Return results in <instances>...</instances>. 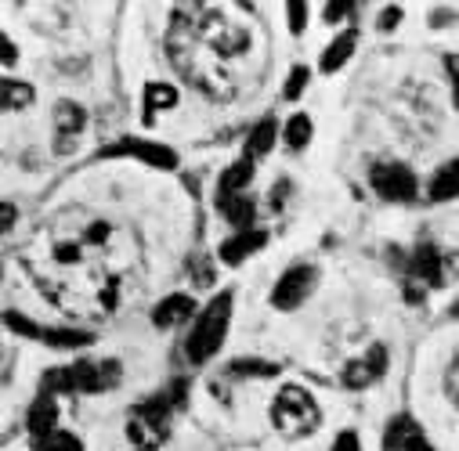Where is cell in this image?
Here are the masks:
<instances>
[{"label":"cell","mask_w":459,"mask_h":451,"mask_svg":"<svg viewBox=\"0 0 459 451\" xmlns=\"http://www.w3.org/2000/svg\"><path fill=\"white\" fill-rule=\"evenodd\" d=\"M228 321H232V293H217V296L203 307L199 321H195L192 332H188V344H185L188 362L203 365V362H210V358L221 351L224 332H228Z\"/></svg>","instance_id":"3957f363"},{"label":"cell","mask_w":459,"mask_h":451,"mask_svg":"<svg viewBox=\"0 0 459 451\" xmlns=\"http://www.w3.org/2000/svg\"><path fill=\"white\" fill-rule=\"evenodd\" d=\"M268 243V232H257V228H247V232H239V235H232L224 246H221V260L224 264H243L247 257H254L261 246Z\"/></svg>","instance_id":"5bb4252c"},{"label":"cell","mask_w":459,"mask_h":451,"mask_svg":"<svg viewBox=\"0 0 459 451\" xmlns=\"http://www.w3.org/2000/svg\"><path fill=\"white\" fill-rule=\"evenodd\" d=\"M40 340L48 347H58V351H80L91 344V332H76V328H48Z\"/></svg>","instance_id":"7402d4cb"},{"label":"cell","mask_w":459,"mask_h":451,"mask_svg":"<svg viewBox=\"0 0 459 451\" xmlns=\"http://www.w3.org/2000/svg\"><path fill=\"white\" fill-rule=\"evenodd\" d=\"M178 394H160V397H149L145 404H138L127 419V437L142 447V451H156L167 433H170V415H174V401L185 397V383L174 387Z\"/></svg>","instance_id":"277c9868"},{"label":"cell","mask_w":459,"mask_h":451,"mask_svg":"<svg viewBox=\"0 0 459 451\" xmlns=\"http://www.w3.org/2000/svg\"><path fill=\"white\" fill-rule=\"evenodd\" d=\"M221 206V213H224V220L228 224H236L239 232H247L250 224H254V199H247V195H236V199H224V202H217Z\"/></svg>","instance_id":"ffe728a7"},{"label":"cell","mask_w":459,"mask_h":451,"mask_svg":"<svg viewBox=\"0 0 459 451\" xmlns=\"http://www.w3.org/2000/svg\"><path fill=\"white\" fill-rule=\"evenodd\" d=\"M369 184L387 202H409V199H416V174L405 163H391V159L387 163H377L369 170Z\"/></svg>","instance_id":"8992f818"},{"label":"cell","mask_w":459,"mask_h":451,"mask_svg":"<svg viewBox=\"0 0 459 451\" xmlns=\"http://www.w3.org/2000/svg\"><path fill=\"white\" fill-rule=\"evenodd\" d=\"M272 145H275V120H261V123L254 127L250 141H247V156H250V159H254V156H268Z\"/></svg>","instance_id":"cb8c5ba5"},{"label":"cell","mask_w":459,"mask_h":451,"mask_svg":"<svg viewBox=\"0 0 459 451\" xmlns=\"http://www.w3.org/2000/svg\"><path fill=\"white\" fill-rule=\"evenodd\" d=\"M304 87H307V69H304V65H297V69L290 72V80H286V87H282V90H286V98H290V101H297V98L304 94Z\"/></svg>","instance_id":"83f0119b"},{"label":"cell","mask_w":459,"mask_h":451,"mask_svg":"<svg viewBox=\"0 0 459 451\" xmlns=\"http://www.w3.org/2000/svg\"><path fill=\"white\" fill-rule=\"evenodd\" d=\"M174 105H178V90L170 83H149L145 87V120H152V112L174 108Z\"/></svg>","instance_id":"603a6c76"},{"label":"cell","mask_w":459,"mask_h":451,"mask_svg":"<svg viewBox=\"0 0 459 451\" xmlns=\"http://www.w3.org/2000/svg\"><path fill=\"white\" fill-rule=\"evenodd\" d=\"M192 311H195L192 296H185V293H174V296H167V300H160V303H156V311H152V321H156L160 328H174V325L188 321V318H192Z\"/></svg>","instance_id":"2e32d148"},{"label":"cell","mask_w":459,"mask_h":451,"mask_svg":"<svg viewBox=\"0 0 459 451\" xmlns=\"http://www.w3.org/2000/svg\"><path fill=\"white\" fill-rule=\"evenodd\" d=\"M384 451H434V447L409 415H398L384 433Z\"/></svg>","instance_id":"7c38bea8"},{"label":"cell","mask_w":459,"mask_h":451,"mask_svg":"<svg viewBox=\"0 0 459 451\" xmlns=\"http://www.w3.org/2000/svg\"><path fill=\"white\" fill-rule=\"evenodd\" d=\"M333 451H362L359 447V433H351V430H343L336 440H333Z\"/></svg>","instance_id":"f546056e"},{"label":"cell","mask_w":459,"mask_h":451,"mask_svg":"<svg viewBox=\"0 0 459 451\" xmlns=\"http://www.w3.org/2000/svg\"><path fill=\"white\" fill-rule=\"evenodd\" d=\"M167 55L174 69L210 98L243 94L264 65L261 37L224 8H181L170 19Z\"/></svg>","instance_id":"6da1fadb"},{"label":"cell","mask_w":459,"mask_h":451,"mask_svg":"<svg viewBox=\"0 0 459 451\" xmlns=\"http://www.w3.org/2000/svg\"><path fill=\"white\" fill-rule=\"evenodd\" d=\"M355 4H325V22H340L343 15H351Z\"/></svg>","instance_id":"1f68e13d"},{"label":"cell","mask_w":459,"mask_h":451,"mask_svg":"<svg viewBox=\"0 0 459 451\" xmlns=\"http://www.w3.org/2000/svg\"><path fill=\"white\" fill-rule=\"evenodd\" d=\"M355 44H359V33H355V30L340 33V37L325 47V55H322V72H336L343 62H348V58L355 55Z\"/></svg>","instance_id":"ac0fdd59"},{"label":"cell","mask_w":459,"mask_h":451,"mask_svg":"<svg viewBox=\"0 0 459 451\" xmlns=\"http://www.w3.org/2000/svg\"><path fill=\"white\" fill-rule=\"evenodd\" d=\"M286 15H290V30L293 33H304V26H307V4H286Z\"/></svg>","instance_id":"f1b7e54d"},{"label":"cell","mask_w":459,"mask_h":451,"mask_svg":"<svg viewBox=\"0 0 459 451\" xmlns=\"http://www.w3.org/2000/svg\"><path fill=\"white\" fill-rule=\"evenodd\" d=\"M398 19H402V8H387V12H384V19H380V30H394V26H398Z\"/></svg>","instance_id":"836d02e7"},{"label":"cell","mask_w":459,"mask_h":451,"mask_svg":"<svg viewBox=\"0 0 459 451\" xmlns=\"http://www.w3.org/2000/svg\"><path fill=\"white\" fill-rule=\"evenodd\" d=\"M15 224V206L12 202H0V232H8Z\"/></svg>","instance_id":"d6a6232c"},{"label":"cell","mask_w":459,"mask_h":451,"mask_svg":"<svg viewBox=\"0 0 459 451\" xmlns=\"http://www.w3.org/2000/svg\"><path fill=\"white\" fill-rule=\"evenodd\" d=\"M409 278L420 282L423 289H434V285L445 282V260H441V253H437L434 243H423V246L412 253V260H409Z\"/></svg>","instance_id":"8fae6325"},{"label":"cell","mask_w":459,"mask_h":451,"mask_svg":"<svg viewBox=\"0 0 459 451\" xmlns=\"http://www.w3.org/2000/svg\"><path fill=\"white\" fill-rule=\"evenodd\" d=\"M37 90L22 80H12V76H0V112H19L26 105H33Z\"/></svg>","instance_id":"e0dca14e"},{"label":"cell","mask_w":459,"mask_h":451,"mask_svg":"<svg viewBox=\"0 0 459 451\" xmlns=\"http://www.w3.org/2000/svg\"><path fill=\"white\" fill-rule=\"evenodd\" d=\"M315 285H318V271H315L311 264H297V268H290V271L275 282L272 303H275L279 311H297V307L315 293Z\"/></svg>","instance_id":"52a82bcc"},{"label":"cell","mask_w":459,"mask_h":451,"mask_svg":"<svg viewBox=\"0 0 459 451\" xmlns=\"http://www.w3.org/2000/svg\"><path fill=\"white\" fill-rule=\"evenodd\" d=\"M275 372H279V365L257 362V358H243V362H232V365L224 369V376H232V379H268Z\"/></svg>","instance_id":"44dd1931"},{"label":"cell","mask_w":459,"mask_h":451,"mask_svg":"<svg viewBox=\"0 0 459 451\" xmlns=\"http://www.w3.org/2000/svg\"><path fill=\"white\" fill-rule=\"evenodd\" d=\"M4 325H8L12 332H19V336H30V340H40V336H44V328H40L33 318L19 314V311H8V314H4Z\"/></svg>","instance_id":"484cf974"},{"label":"cell","mask_w":459,"mask_h":451,"mask_svg":"<svg viewBox=\"0 0 459 451\" xmlns=\"http://www.w3.org/2000/svg\"><path fill=\"white\" fill-rule=\"evenodd\" d=\"M459 191V163L452 159V163H445L434 177H430V199L434 202H445V199H452Z\"/></svg>","instance_id":"d6986e66"},{"label":"cell","mask_w":459,"mask_h":451,"mask_svg":"<svg viewBox=\"0 0 459 451\" xmlns=\"http://www.w3.org/2000/svg\"><path fill=\"white\" fill-rule=\"evenodd\" d=\"M15 58H19V51H15V44L0 33V65H15Z\"/></svg>","instance_id":"4dcf8cb0"},{"label":"cell","mask_w":459,"mask_h":451,"mask_svg":"<svg viewBox=\"0 0 459 451\" xmlns=\"http://www.w3.org/2000/svg\"><path fill=\"white\" fill-rule=\"evenodd\" d=\"M282 138H286V149L300 152V149H304V145L311 141V120H307V116H293V120L286 123Z\"/></svg>","instance_id":"d4e9b609"},{"label":"cell","mask_w":459,"mask_h":451,"mask_svg":"<svg viewBox=\"0 0 459 451\" xmlns=\"http://www.w3.org/2000/svg\"><path fill=\"white\" fill-rule=\"evenodd\" d=\"M26 426H30V433H33L37 440H48V437L58 430V404H55V397H51V394H44V390H40V397L30 404Z\"/></svg>","instance_id":"4fadbf2b"},{"label":"cell","mask_w":459,"mask_h":451,"mask_svg":"<svg viewBox=\"0 0 459 451\" xmlns=\"http://www.w3.org/2000/svg\"><path fill=\"white\" fill-rule=\"evenodd\" d=\"M254 181V159L247 156V159H239V163H232L224 174H221V181H217V202H224V199H236V195H243V188Z\"/></svg>","instance_id":"9a60e30c"},{"label":"cell","mask_w":459,"mask_h":451,"mask_svg":"<svg viewBox=\"0 0 459 451\" xmlns=\"http://www.w3.org/2000/svg\"><path fill=\"white\" fill-rule=\"evenodd\" d=\"M384 372H387V347H369L362 358H355V362H348L343 365V387H351V390H366V387H373L377 379H384Z\"/></svg>","instance_id":"ba28073f"},{"label":"cell","mask_w":459,"mask_h":451,"mask_svg":"<svg viewBox=\"0 0 459 451\" xmlns=\"http://www.w3.org/2000/svg\"><path fill=\"white\" fill-rule=\"evenodd\" d=\"M40 447L44 451H83V444L73 433H65V430H55L48 440H40Z\"/></svg>","instance_id":"4316f807"},{"label":"cell","mask_w":459,"mask_h":451,"mask_svg":"<svg viewBox=\"0 0 459 451\" xmlns=\"http://www.w3.org/2000/svg\"><path fill=\"white\" fill-rule=\"evenodd\" d=\"M318 422H322V412H318L315 397L304 387H282L275 394V401H272V426L282 437H290V440L307 437V433L318 430Z\"/></svg>","instance_id":"5b68a950"},{"label":"cell","mask_w":459,"mask_h":451,"mask_svg":"<svg viewBox=\"0 0 459 451\" xmlns=\"http://www.w3.org/2000/svg\"><path fill=\"white\" fill-rule=\"evenodd\" d=\"M87 127V112L76 105V101H62L55 108V149L58 152H73L80 134Z\"/></svg>","instance_id":"30bf717a"},{"label":"cell","mask_w":459,"mask_h":451,"mask_svg":"<svg viewBox=\"0 0 459 451\" xmlns=\"http://www.w3.org/2000/svg\"><path fill=\"white\" fill-rule=\"evenodd\" d=\"M105 156H131V159H142L149 166H160V170H174L178 166V152L167 149V145H156V141H142V138H124L112 149H105Z\"/></svg>","instance_id":"9c48e42d"},{"label":"cell","mask_w":459,"mask_h":451,"mask_svg":"<svg viewBox=\"0 0 459 451\" xmlns=\"http://www.w3.org/2000/svg\"><path fill=\"white\" fill-rule=\"evenodd\" d=\"M124 379L120 362H76L69 369H55L44 376V394H105Z\"/></svg>","instance_id":"7a4b0ae2"}]
</instances>
